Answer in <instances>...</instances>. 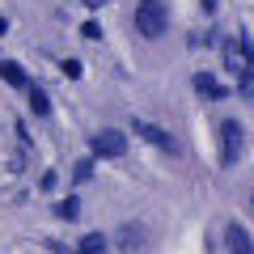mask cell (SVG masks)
Here are the masks:
<instances>
[{
    "label": "cell",
    "mask_w": 254,
    "mask_h": 254,
    "mask_svg": "<svg viewBox=\"0 0 254 254\" xmlns=\"http://www.w3.org/2000/svg\"><path fill=\"white\" fill-rule=\"evenodd\" d=\"M170 4L165 0H136V9H131V30H136L144 43L153 38H165L170 34Z\"/></svg>",
    "instance_id": "6da1fadb"
},
{
    "label": "cell",
    "mask_w": 254,
    "mask_h": 254,
    "mask_svg": "<svg viewBox=\"0 0 254 254\" xmlns=\"http://www.w3.org/2000/svg\"><path fill=\"white\" fill-rule=\"evenodd\" d=\"M216 161L225 165V170H233V165L246 161V127L242 119H220L216 123Z\"/></svg>",
    "instance_id": "7a4b0ae2"
},
{
    "label": "cell",
    "mask_w": 254,
    "mask_h": 254,
    "mask_svg": "<svg viewBox=\"0 0 254 254\" xmlns=\"http://www.w3.org/2000/svg\"><path fill=\"white\" fill-rule=\"evenodd\" d=\"M89 153L98 157V161H119V157L127 153V131L123 127H98L89 136Z\"/></svg>",
    "instance_id": "3957f363"
},
{
    "label": "cell",
    "mask_w": 254,
    "mask_h": 254,
    "mask_svg": "<svg viewBox=\"0 0 254 254\" xmlns=\"http://www.w3.org/2000/svg\"><path fill=\"white\" fill-rule=\"evenodd\" d=\"M131 131H136L144 144H153V148H161V153H170V157H178V140L165 131L161 123H153V119H144V115H136L131 119Z\"/></svg>",
    "instance_id": "277c9868"
},
{
    "label": "cell",
    "mask_w": 254,
    "mask_h": 254,
    "mask_svg": "<svg viewBox=\"0 0 254 254\" xmlns=\"http://www.w3.org/2000/svg\"><path fill=\"white\" fill-rule=\"evenodd\" d=\"M225 250L229 254H254V237L246 233L242 220H229L225 225Z\"/></svg>",
    "instance_id": "5b68a950"
},
{
    "label": "cell",
    "mask_w": 254,
    "mask_h": 254,
    "mask_svg": "<svg viewBox=\"0 0 254 254\" xmlns=\"http://www.w3.org/2000/svg\"><path fill=\"white\" fill-rule=\"evenodd\" d=\"M190 85H195V93H199V98H212V102L229 98V85H220L212 72H195V76H190Z\"/></svg>",
    "instance_id": "8992f818"
},
{
    "label": "cell",
    "mask_w": 254,
    "mask_h": 254,
    "mask_svg": "<svg viewBox=\"0 0 254 254\" xmlns=\"http://www.w3.org/2000/svg\"><path fill=\"white\" fill-rule=\"evenodd\" d=\"M0 81L9 85V89H30V85H34V81H30V72L21 68L17 60H0Z\"/></svg>",
    "instance_id": "52a82bcc"
},
{
    "label": "cell",
    "mask_w": 254,
    "mask_h": 254,
    "mask_svg": "<svg viewBox=\"0 0 254 254\" xmlns=\"http://www.w3.org/2000/svg\"><path fill=\"white\" fill-rule=\"evenodd\" d=\"M26 98H30V115H34V119H47V115H51V93H47L43 85H30Z\"/></svg>",
    "instance_id": "ba28073f"
},
{
    "label": "cell",
    "mask_w": 254,
    "mask_h": 254,
    "mask_svg": "<svg viewBox=\"0 0 254 254\" xmlns=\"http://www.w3.org/2000/svg\"><path fill=\"white\" fill-rule=\"evenodd\" d=\"M140 246H144V229H140V225H123V229H119V250H123V254H136Z\"/></svg>",
    "instance_id": "9c48e42d"
},
{
    "label": "cell",
    "mask_w": 254,
    "mask_h": 254,
    "mask_svg": "<svg viewBox=\"0 0 254 254\" xmlns=\"http://www.w3.org/2000/svg\"><path fill=\"white\" fill-rule=\"evenodd\" d=\"M76 254H110V237L106 233H85L76 242Z\"/></svg>",
    "instance_id": "30bf717a"
},
{
    "label": "cell",
    "mask_w": 254,
    "mask_h": 254,
    "mask_svg": "<svg viewBox=\"0 0 254 254\" xmlns=\"http://www.w3.org/2000/svg\"><path fill=\"white\" fill-rule=\"evenodd\" d=\"M233 55H237V64H242V68H254V34H237L233 38Z\"/></svg>",
    "instance_id": "8fae6325"
},
{
    "label": "cell",
    "mask_w": 254,
    "mask_h": 254,
    "mask_svg": "<svg viewBox=\"0 0 254 254\" xmlns=\"http://www.w3.org/2000/svg\"><path fill=\"white\" fill-rule=\"evenodd\" d=\"M93 170H98V157H93V153H85L81 161L72 165V187H81V182H89V178H93Z\"/></svg>",
    "instance_id": "7c38bea8"
},
{
    "label": "cell",
    "mask_w": 254,
    "mask_h": 254,
    "mask_svg": "<svg viewBox=\"0 0 254 254\" xmlns=\"http://www.w3.org/2000/svg\"><path fill=\"white\" fill-rule=\"evenodd\" d=\"M55 216H60V220H68V225H72V220L81 216V199H76V195H64V199L55 203Z\"/></svg>",
    "instance_id": "4fadbf2b"
},
{
    "label": "cell",
    "mask_w": 254,
    "mask_h": 254,
    "mask_svg": "<svg viewBox=\"0 0 254 254\" xmlns=\"http://www.w3.org/2000/svg\"><path fill=\"white\" fill-rule=\"evenodd\" d=\"M237 93L246 102H254V68H237Z\"/></svg>",
    "instance_id": "5bb4252c"
},
{
    "label": "cell",
    "mask_w": 254,
    "mask_h": 254,
    "mask_svg": "<svg viewBox=\"0 0 254 254\" xmlns=\"http://www.w3.org/2000/svg\"><path fill=\"white\" fill-rule=\"evenodd\" d=\"M55 187H60V174H55V170H43V174H38V190H43V195H51Z\"/></svg>",
    "instance_id": "9a60e30c"
},
{
    "label": "cell",
    "mask_w": 254,
    "mask_h": 254,
    "mask_svg": "<svg viewBox=\"0 0 254 254\" xmlns=\"http://www.w3.org/2000/svg\"><path fill=\"white\" fill-rule=\"evenodd\" d=\"M60 68H64V76H68V81H81V76H85V64H81V60H64Z\"/></svg>",
    "instance_id": "2e32d148"
},
{
    "label": "cell",
    "mask_w": 254,
    "mask_h": 254,
    "mask_svg": "<svg viewBox=\"0 0 254 254\" xmlns=\"http://www.w3.org/2000/svg\"><path fill=\"white\" fill-rule=\"evenodd\" d=\"M13 131H17V140H21V153H30V148H34V136L26 131V123H17Z\"/></svg>",
    "instance_id": "e0dca14e"
},
{
    "label": "cell",
    "mask_w": 254,
    "mask_h": 254,
    "mask_svg": "<svg viewBox=\"0 0 254 254\" xmlns=\"http://www.w3.org/2000/svg\"><path fill=\"white\" fill-rule=\"evenodd\" d=\"M81 38H89V43H98V38H102V26H98V21H85V26H81Z\"/></svg>",
    "instance_id": "ac0fdd59"
},
{
    "label": "cell",
    "mask_w": 254,
    "mask_h": 254,
    "mask_svg": "<svg viewBox=\"0 0 254 254\" xmlns=\"http://www.w3.org/2000/svg\"><path fill=\"white\" fill-rule=\"evenodd\" d=\"M199 9H203V13H208V17H212V13L220 9V0H199Z\"/></svg>",
    "instance_id": "d6986e66"
},
{
    "label": "cell",
    "mask_w": 254,
    "mask_h": 254,
    "mask_svg": "<svg viewBox=\"0 0 254 254\" xmlns=\"http://www.w3.org/2000/svg\"><path fill=\"white\" fill-rule=\"evenodd\" d=\"M4 34H9V17H0V38H4Z\"/></svg>",
    "instance_id": "ffe728a7"
},
{
    "label": "cell",
    "mask_w": 254,
    "mask_h": 254,
    "mask_svg": "<svg viewBox=\"0 0 254 254\" xmlns=\"http://www.w3.org/2000/svg\"><path fill=\"white\" fill-rule=\"evenodd\" d=\"M250 212H254V195H250Z\"/></svg>",
    "instance_id": "44dd1931"
},
{
    "label": "cell",
    "mask_w": 254,
    "mask_h": 254,
    "mask_svg": "<svg viewBox=\"0 0 254 254\" xmlns=\"http://www.w3.org/2000/svg\"><path fill=\"white\" fill-rule=\"evenodd\" d=\"M47 254H51V250H47Z\"/></svg>",
    "instance_id": "7402d4cb"
}]
</instances>
